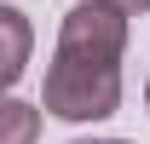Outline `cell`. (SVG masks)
<instances>
[{
  "label": "cell",
  "instance_id": "cell-1",
  "mask_svg": "<svg viewBox=\"0 0 150 144\" xmlns=\"http://www.w3.org/2000/svg\"><path fill=\"white\" fill-rule=\"evenodd\" d=\"M40 104L52 115H64V121H104L121 104V64H81V58L52 52Z\"/></svg>",
  "mask_w": 150,
  "mask_h": 144
},
{
  "label": "cell",
  "instance_id": "cell-2",
  "mask_svg": "<svg viewBox=\"0 0 150 144\" xmlns=\"http://www.w3.org/2000/svg\"><path fill=\"white\" fill-rule=\"evenodd\" d=\"M0 29H6V64H0V75H6V87L23 75V58H29V23H23L18 6H0Z\"/></svg>",
  "mask_w": 150,
  "mask_h": 144
},
{
  "label": "cell",
  "instance_id": "cell-3",
  "mask_svg": "<svg viewBox=\"0 0 150 144\" xmlns=\"http://www.w3.org/2000/svg\"><path fill=\"white\" fill-rule=\"evenodd\" d=\"M6 144H29V133H35V109L29 104H18V98H12V104H6Z\"/></svg>",
  "mask_w": 150,
  "mask_h": 144
},
{
  "label": "cell",
  "instance_id": "cell-4",
  "mask_svg": "<svg viewBox=\"0 0 150 144\" xmlns=\"http://www.w3.org/2000/svg\"><path fill=\"white\" fill-rule=\"evenodd\" d=\"M115 12H127V18H139V12H150V0H110Z\"/></svg>",
  "mask_w": 150,
  "mask_h": 144
},
{
  "label": "cell",
  "instance_id": "cell-5",
  "mask_svg": "<svg viewBox=\"0 0 150 144\" xmlns=\"http://www.w3.org/2000/svg\"><path fill=\"white\" fill-rule=\"evenodd\" d=\"M75 144H127V138H75Z\"/></svg>",
  "mask_w": 150,
  "mask_h": 144
},
{
  "label": "cell",
  "instance_id": "cell-6",
  "mask_svg": "<svg viewBox=\"0 0 150 144\" xmlns=\"http://www.w3.org/2000/svg\"><path fill=\"white\" fill-rule=\"evenodd\" d=\"M144 104H150V87H144Z\"/></svg>",
  "mask_w": 150,
  "mask_h": 144
}]
</instances>
